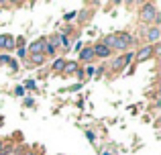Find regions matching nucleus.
Instances as JSON below:
<instances>
[{
	"label": "nucleus",
	"mask_w": 161,
	"mask_h": 155,
	"mask_svg": "<svg viewBox=\"0 0 161 155\" xmlns=\"http://www.w3.org/2000/svg\"><path fill=\"white\" fill-rule=\"evenodd\" d=\"M0 10H2V4H0Z\"/></svg>",
	"instance_id": "nucleus-30"
},
{
	"label": "nucleus",
	"mask_w": 161,
	"mask_h": 155,
	"mask_svg": "<svg viewBox=\"0 0 161 155\" xmlns=\"http://www.w3.org/2000/svg\"><path fill=\"white\" fill-rule=\"evenodd\" d=\"M45 41H47V39H37V41H33V43L29 45L27 53H29V55H35V53H43V49H45Z\"/></svg>",
	"instance_id": "nucleus-8"
},
{
	"label": "nucleus",
	"mask_w": 161,
	"mask_h": 155,
	"mask_svg": "<svg viewBox=\"0 0 161 155\" xmlns=\"http://www.w3.org/2000/svg\"><path fill=\"white\" fill-rule=\"evenodd\" d=\"M4 147H6V143H4V139H0V153L4 151Z\"/></svg>",
	"instance_id": "nucleus-27"
},
{
	"label": "nucleus",
	"mask_w": 161,
	"mask_h": 155,
	"mask_svg": "<svg viewBox=\"0 0 161 155\" xmlns=\"http://www.w3.org/2000/svg\"><path fill=\"white\" fill-rule=\"evenodd\" d=\"M74 16H75V10H71V12H67V14H65V19L69 20V19H74Z\"/></svg>",
	"instance_id": "nucleus-25"
},
{
	"label": "nucleus",
	"mask_w": 161,
	"mask_h": 155,
	"mask_svg": "<svg viewBox=\"0 0 161 155\" xmlns=\"http://www.w3.org/2000/svg\"><path fill=\"white\" fill-rule=\"evenodd\" d=\"M16 55H19L20 59H25V57H27V47H16Z\"/></svg>",
	"instance_id": "nucleus-17"
},
{
	"label": "nucleus",
	"mask_w": 161,
	"mask_h": 155,
	"mask_svg": "<svg viewBox=\"0 0 161 155\" xmlns=\"http://www.w3.org/2000/svg\"><path fill=\"white\" fill-rule=\"evenodd\" d=\"M86 137H88V141H92V143L96 141V135H94V131H86Z\"/></svg>",
	"instance_id": "nucleus-20"
},
{
	"label": "nucleus",
	"mask_w": 161,
	"mask_h": 155,
	"mask_svg": "<svg viewBox=\"0 0 161 155\" xmlns=\"http://www.w3.org/2000/svg\"><path fill=\"white\" fill-rule=\"evenodd\" d=\"M55 51H57V49H55L53 45L49 43V41H45V49H43V53H45V55H55Z\"/></svg>",
	"instance_id": "nucleus-14"
},
{
	"label": "nucleus",
	"mask_w": 161,
	"mask_h": 155,
	"mask_svg": "<svg viewBox=\"0 0 161 155\" xmlns=\"http://www.w3.org/2000/svg\"><path fill=\"white\" fill-rule=\"evenodd\" d=\"M80 88H82V82H80V84H75V86H71V92H75V90H80Z\"/></svg>",
	"instance_id": "nucleus-26"
},
{
	"label": "nucleus",
	"mask_w": 161,
	"mask_h": 155,
	"mask_svg": "<svg viewBox=\"0 0 161 155\" xmlns=\"http://www.w3.org/2000/svg\"><path fill=\"white\" fill-rule=\"evenodd\" d=\"M153 51H155V45H145V47H143L139 53H135V61H137V64H143V61H147L151 55H153Z\"/></svg>",
	"instance_id": "nucleus-4"
},
{
	"label": "nucleus",
	"mask_w": 161,
	"mask_h": 155,
	"mask_svg": "<svg viewBox=\"0 0 161 155\" xmlns=\"http://www.w3.org/2000/svg\"><path fill=\"white\" fill-rule=\"evenodd\" d=\"M135 43V37L126 31H120V33H114V49L116 51H129V47Z\"/></svg>",
	"instance_id": "nucleus-1"
},
{
	"label": "nucleus",
	"mask_w": 161,
	"mask_h": 155,
	"mask_svg": "<svg viewBox=\"0 0 161 155\" xmlns=\"http://www.w3.org/2000/svg\"><path fill=\"white\" fill-rule=\"evenodd\" d=\"M78 68H80L78 61H75V59H69V61H65V65H63L61 72L65 74V76H74V74L78 72Z\"/></svg>",
	"instance_id": "nucleus-11"
},
{
	"label": "nucleus",
	"mask_w": 161,
	"mask_h": 155,
	"mask_svg": "<svg viewBox=\"0 0 161 155\" xmlns=\"http://www.w3.org/2000/svg\"><path fill=\"white\" fill-rule=\"evenodd\" d=\"M100 43H102L104 47H108L110 51H112V49H114V33H110V35H106L102 41H100Z\"/></svg>",
	"instance_id": "nucleus-12"
},
{
	"label": "nucleus",
	"mask_w": 161,
	"mask_h": 155,
	"mask_svg": "<svg viewBox=\"0 0 161 155\" xmlns=\"http://www.w3.org/2000/svg\"><path fill=\"white\" fill-rule=\"evenodd\" d=\"M78 57H80V61H84V64H92V61H94V51H92V47H82V51H80Z\"/></svg>",
	"instance_id": "nucleus-9"
},
{
	"label": "nucleus",
	"mask_w": 161,
	"mask_h": 155,
	"mask_svg": "<svg viewBox=\"0 0 161 155\" xmlns=\"http://www.w3.org/2000/svg\"><path fill=\"white\" fill-rule=\"evenodd\" d=\"M63 65H65V59H63V57H55V61H53L51 69H53V72H61Z\"/></svg>",
	"instance_id": "nucleus-13"
},
{
	"label": "nucleus",
	"mask_w": 161,
	"mask_h": 155,
	"mask_svg": "<svg viewBox=\"0 0 161 155\" xmlns=\"http://www.w3.org/2000/svg\"><path fill=\"white\" fill-rule=\"evenodd\" d=\"M8 61H10V55H8V53H2V55H0V65H6Z\"/></svg>",
	"instance_id": "nucleus-18"
},
{
	"label": "nucleus",
	"mask_w": 161,
	"mask_h": 155,
	"mask_svg": "<svg viewBox=\"0 0 161 155\" xmlns=\"http://www.w3.org/2000/svg\"><path fill=\"white\" fill-rule=\"evenodd\" d=\"M92 51H94V57H100V59H108V57L112 55V51H110L108 47H104L102 43L92 45Z\"/></svg>",
	"instance_id": "nucleus-6"
},
{
	"label": "nucleus",
	"mask_w": 161,
	"mask_h": 155,
	"mask_svg": "<svg viewBox=\"0 0 161 155\" xmlns=\"http://www.w3.org/2000/svg\"><path fill=\"white\" fill-rule=\"evenodd\" d=\"M0 125H2V116H0Z\"/></svg>",
	"instance_id": "nucleus-29"
},
{
	"label": "nucleus",
	"mask_w": 161,
	"mask_h": 155,
	"mask_svg": "<svg viewBox=\"0 0 161 155\" xmlns=\"http://www.w3.org/2000/svg\"><path fill=\"white\" fill-rule=\"evenodd\" d=\"M0 155H12V147H4V151Z\"/></svg>",
	"instance_id": "nucleus-23"
},
{
	"label": "nucleus",
	"mask_w": 161,
	"mask_h": 155,
	"mask_svg": "<svg viewBox=\"0 0 161 155\" xmlns=\"http://www.w3.org/2000/svg\"><path fill=\"white\" fill-rule=\"evenodd\" d=\"M130 61H135V51H125L122 55L114 57V59L110 61V69H112V72H122Z\"/></svg>",
	"instance_id": "nucleus-2"
},
{
	"label": "nucleus",
	"mask_w": 161,
	"mask_h": 155,
	"mask_svg": "<svg viewBox=\"0 0 161 155\" xmlns=\"http://www.w3.org/2000/svg\"><path fill=\"white\" fill-rule=\"evenodd\" d=\"M104 155H110V153H104Z\"/></svg>",
	"instance_id": "nucleus-31"
},
{
	"label": "nucleus",
	"mask_w": 161,
	"mask_h": 155,
	"mask_svg": "<svg viewBox=\"0 0 161 155\" xmlns=\"http://www.w3.org/2000/svg\"><path fill=\"white\" fill-rule=\"evenodd\" d=\"M8 65H10L12 72H19V61L14 59V57H10V61H8Z\"/></svg>",
	"instance_id": "nucleus-16"
},
{
	"label": "nucleus",
	"mask_w": 161,
	"mask_h": 155,
	"mask_svg": "<svg viewBox=\"0 0 161 155\" xmlns=\"http://www.w3.org/2000/svg\"><path fill=\"white\" fill-rule=\"evenodd\" d=\"M14 94H16V96H25V94H27V90H25L23 86H19V88L14 90Z\"/></svg>",
	"instance_id": "nucleus-19"
},
{
	"label": "nucleus",
	"mask_w": 161,
	"mask_h": 155,
	"mask_svg": "<svg viewBox=\"0 0 161 155\" xmlns=\"http://www.w3.org/2000/svg\"><path fill=\"white\" fill-rule=\"evenodd\" d=\"M45 59H47V55H45V53H35V55H29L27 68H35V65H41Z\"/></svg>",
	"instance_id": "nucleus-10"
},
{
	"label": "nucleus",
	"mask_w": 161,
	"mask_h": 155,
	"mask_svg": "<svg viewBox=\"0 0 161 155\" xmlns=\"http://www.w3.org/2000/svg\"><path fill=\"white\" fill-rule=\"evenodd\" d=\"M33 104H35V100H33V98H25V106H33Z\"/></svg>",
	"instance_id": "nucleus-22"
},
{
	"label": "nucleus",
	"mask_w": 161,
	"mask_h": 155,
	"mask_svg": "<svg viewBox=\"0 0 161 155\" xmlns=\"http://www.w3.org/2000/svg\"><path fill=\"white\" fill-rule=\"evenodd\" d=\"M157 14H159V10H155V4H151V2L143 4V8H141V20H145V23H155Z\"/></svg>",
	"instance_id": "nucleus-3"
},
{
	"label": "nucleus",
	"mask_w": 161,
	"mask_h": 155,
	"mask_svg": "<svg viewBox=\"0 0 161 155\" xmlns=\"http://www.w3.org/2000/svg\"><path fill=\"white\" fill-rule=\"evenodd\" d=\"M23 155H37V153H35V151H25Z\"/></svg>",
	"instance_id": "nucleus-28"
},
{
	"label": "nucleus",
	"mask_w": 161,
	"mask_h": 155,
	"mask_svg": "<svg viewBox=\"0 0 161 155\" xmlns=\"http://www.w3.org/2000/svg\"><path fill=\"white\" fill-rule=\"evenodd\" d=\"M14 47H16V43H14V37H12V35H0V49H4V51H12Z\"/></svg>",
	"instance_id": "nucleus-7"
},
{
	"label": "nucleus",
	"mask_w": 161,
	"mask_h": 155,
	"mask_svg": "<svg viewBox=\"0 0 161 155\" xmlns=\"http://www.w3.org/2000/svg\"><path fill=\"white\" fill-rule=\"evenodd\" d=\"M145 37H147V45L157 43L159 37H161V29H159V27H149V29H145Z\"/></svg>",
	"instance_id": "nucleus-5"
},
{
	"label": "nucleus",
	"mask_w": 161,
	"mask_h": 155,
	"mask_svg": "<svg viewBox=\"0 0 161 155\" xmlns=\"http://www.w3.org/2000/svg\"><path fill=\"white\" fill-rule=\"evenodd\" d=\"M35 86H37V84H35V80H27V82H25V90H35Z\"/></svg>",
	"instance_id": "nucleus-15"
},
{
	"label": "nucleus",
	"mask_w": 161,
	"mask_h": 155,
	"mask_svg": "<svg viewBox=\"0 0 161 155\" xmlns=\"http://www.w3.org/2000/svg\"><path fill=\"white\" fill-rule=\"evenodd\" d=\"M84 76H94V65H88L86 72H84Z\"/></svg>",
	"instance_id": "nucleus-21"
},
{
	"label": "nucleus",
	"mask_w": 161,
	"mask_h": 155,
	"mask_svg": "<svg viewBox=\"0 0 161 155\" xmlns=\"http://www.w3.org/2000/svg\"><path fill=\"white\" fill-rule=\"evenodd\" d=\"M74 76H78L80 80H82V78H84V69H82V68H78V72H75V74H74Z\"/></svg>",
	"instance_id": "nucleus-24"
}]
</instances>
